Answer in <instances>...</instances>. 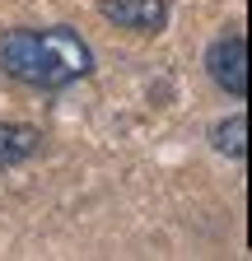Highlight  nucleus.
I'll use <instances>...</instances> for the list:
<instances>
[{
    "instance_id": "7ed1b4c3",
    "label": "nucleus",
    "mask_w": 252,
    "mask_h": 261,
    "mask_svg": "<svg viewBox=\"0 0 252 261\" xmlns=\"http://www.w3.org/2000/svg\"><path fill=\"white\" fill-rule=\"evenodd\" d=\"M103 19L131 33H159L168 23V5L164 0H103Z\"/></svg>"
},
{
    "instance_id": "39448f33",
    "label": "nucleus",
    "mask_w": 252,
    "mask_h": 261,
    "mask_svg": "<svg viewBox=\"0 0 252 261\" xmlns=\"http://www.w3.org/2000/svg\"><path fill=\"white\" fill-rule=\"evenodd\" d=\"M210 140H215L219 154H229V159H247V117L238 112V117H229V121H219V126L210 130Z\"/></svg>"
},
{
    "instance_id": "f257e3e1",
    "label": "nucleus",
    "mask_w": 252,
    "mask_h": 261,
    "mask_svg": "<svg viewBox=\"0 0 252 261\" xmlns=\"http://www.w3.org/2000/svg\"><path fill=\"white\" fill-rule=\"evenodd\" d=\"M0 65L5 75L28 89H66L89 75L93 51L70 28H14L0 42Z\"/></svg>"
},
{
    "instance_id": "f03ea898",
    "label": "nucleus",
    "mask_w": 252,
    "mask_h": 261,
    "mask_svg": "<svg viewBox=\"0 0 252 261\" xmlns=\"http://www.w3.org/2000/svg\"><path fill=\"white\" fill-rule=\"evenodd\" d=\"M206 70H210V80L224 89V93H234V98H243L247 93V42L238 38H219V42H210V51H206Z\"/></svg>"
},
{
    "instance_id": "20e7f679",
    "label": "nucleus",
    "mask_w": 252,
    "mask_h": 261,
    "mask_svg": "<svg viewBox=\"0 0 252 261\" xmlns=\"http://www.w3.org/2000/svg\"><path fill=\"white\" fill-rule=\"evenodd\" d=\"M42 149V130L23 126V121H0V173L19 168L23 159H33Z\"/></svg>"
}]
</instances>
